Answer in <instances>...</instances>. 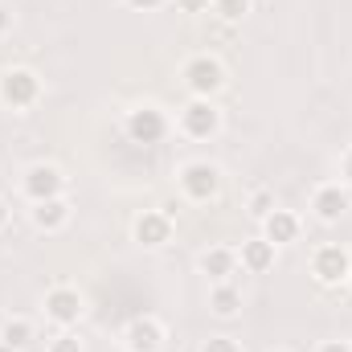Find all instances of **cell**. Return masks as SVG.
<instances>
[{"mask_svg":"<svg viewBox=\"0 0 352 352\" xmlns=\"http://www.w3.org/2000/svg\"><path fill=\"white\" fill-rule=\"evenodd\" d=\"M176 184H180V197H184V201L209 205V201L221 197V168H217L213 160H188V164H180Z\"/></svg>","mask_w":352,"mask_h":352,"instance_id":"1","label":"cell"},{"mask_svg":"<svg viewBox=\"0 0 352 352\" xmlns=\"http://www.w3.org/2000/svg\"><path fill=\"white\" fill-rule=\"evenodd\" d=\"M180 82L188 90V98H217L226 87V66L213 54H192L180 66Z\"/></svg>","mask_w":352,"mask_h":352,"instance_id":"2","label":"cell"},{"mask_svg":"<svg viewBox=\"0 0 352 352\" xmlns=\"http://www.w3.org/2000/svg\"><path fill=\"white\" fill-rule=\"evenodd\" d=\"M41 94H45V87L29 66H8L0 74V107H8V111H33L41 102Z\"/></svg>","mask_w":352,"mask_h":352,"instance_id":"3","label":"cell"},{"mask_svg":"<svg viewBox=\"0 0 352 352\" xmlns=\"http://www.w3.org/2000/svg\"><path fill=\"white\" fill-rule=\"evenodd\" d=\"M176 127H180V135H188L197 144L217 140L221 135V107L213 98H188L176 115Z\"/></svg>","mask_w":352,"mask_h":352,"instance_id":"4","label":"cell"},{"mask_svg":"<svg viewBox=\"0 0 352 352\" xmlns=\"http://www.w3.org/2000/svg\"><path fill=\"white\" fill-rule=\"evenodd\" d=\"M123 131H127V140H131V144L152 148V144H164V140H168L173 123H168V115H164L156 102H140V107H131V111H127Z\"/></svg>","mask_w":352,"mask_h":352,"instance_id":"5","label":"cell"},{"mask_svg":"<svg viewBox=\"0 0 352 352\" xmlns=\"http://www.w3.org/2000/svg\"><path fill=\"white\" fill-rule=\"evenodd\" d=\"M41 311H45V320H50L54 328H78V324H82V316H87V299H82V291H78V287L58 283V287H50V291H45Z\"/></svg>","mask_w":352,"mask_h":352,"instance_id":"6","label":"cell"},{"mask_svg":"<svg viewBox=\"0 0 352 352\" xmlns=\"http://www.w3.org/2000/svg\"><path fill=\"white\" fill-rule=\"evenodd\" d=\"M311 278L320 287H349L352 278V250L340 242H324L311 254Z\"/></svg>","mask_w":352,"mask_h":352,"instance_id":"7","label":"cell"},{"mask_svg":"<svg viewBox=\"0 0 352 352\" xmlns=\"http://www.w3.org/2000/svg\"><path fill=\"white\" fill-rule=\"evenodd\" d=\"M307 209H311V217H316L320 226H340V221L349 217V209H352V192L340 184V180H324V184L311 188Z\"/></svg>","mask_w":352,"mask_h":352,"instance_id":"8","label":"cell"},{"mask_svg":"<svg viewBox=\"0 0 352 352\" xmlns=\"http://www.w3.org/2000/svg\"><path fill=\"white\" fill-rule=\"evenodd\" d=\"M66 173L58 168V164H50V160H37V164H29L25 173H21V192H25V201L29 205H37V201H50V197H66Z\"/></svg>","mask_w":352,"mask_h":352,"instance_id":"9","label":"cell"},{"mask_svg":"<svg viewBox=\"0 0 352 352\" xmlns=\"http://www.w3.org/2000/svg\"><path fill=\"white\" fill-rule=\"evenodd\" d=\"M168 344V328L156 316H135L123 328V352H164Z\"/></svg>","mask_w":352,"mask_h":352,"instance_id":"10","label":"cell"},{"mask_svg":"<svg viewBox=\"0 0 352 352\" xmlns=\"http://www.w3.org/2000/svg\"><path fill=\"white\" fill-rule=\"evenodd\" d=\"M131 238L144 246V250H164L173 242V217L164 209H144L135 221H131Z\"/></svg>","mask_w":352,"mask_h":352,"instance_id":"11","label":"cell"},{"mask_svg":"<svg viewBox=\"0 0 352 352\" xmlns=\"http://www.w3.org/2000/svg\"><path fill=\"white\" fill-rule=\"evenodd\" d=\"M29 221H33L37 234H62V230L74 221V205H70V197L37 201V205H29Z\"/></svg>","mask_w":352,"mask_h":352,"instance_id":"12","label":"cell"},{"mask_svg":"<svg viewBox=\"0 0 352 352\" xmlns=\"http://www.w3.org/2000/svg\"><path fill=\"white\" fill-rule=\"evenodd\" d=\"M197 270L209 278V283H230L242 266H238V250L234 246H205L197 254Z\"/></svg>","mask_w":352,"mask_h":352,"instance_id":"13","label":"cell"},{"mask_svg":"<svg viewBox=\"0 0 352 352\" xmlns=\"http://www.w3.org/2000/svg\"><path fill=\"white\" fill-rule=\"evenodd\" d=\"M274 263H278V246L266 242L263 234H258V238H246V242L238 246V266H242L246 274H270Z\"/></svg>","mask_w":352,"mask_h":352,"instance_id":"14","label":"cell"},{"mask_svg":"<svg viewBox=\"0 0 352 352\" xmlns=\"http://www.w3.org/2000/svg\"><path fill=\"white\" fill-rule=\"evenodd\" d=\"M299 234H303V221H299V213H291V209H274L263 221V238L274 242L278 250H283V246H295Z\"/></svg>","mask_w":352,"mask_h":352,"instance_id":"15","label":"cell"},{"mask_svg":"<svg viewBox=\"0 0 352 352\" xmlns=\"http://www.w3.org/2000/svg\"><path fill=\"white\" fill-rule=\"evenodd\" d=\"M242 307H246V299H242V291H238L234 283H213V287H209V316H217V320H238Z\"/></svg>","mask_w":352,"mask_h":352,"instance_id":"16","label":"cell"},{"mask_svg":"<svg viewBox=\"0 0 352 352\" xmlns=\"http://www.w3.org/2000/svg\"><path fill=\"white\" fill-rule=\"evenodd\" d=\"M33 340H37L33 320H25V316H8V320L0 324V349L4 352H25Z\"/></svg>","mask_w":352,"mask_h":352,"instance_id":"17","label":"cell"},{"mask_svg":"<svg viewBox=\"0 0 352 352\" xmlns=\"http://www.w3.org/2000/svg\"><path fill=\"white\" fill-rule=\"evenodd\" d=\"M217 21H226V25H242L250 12H254V0H213V8H209Z\"/></svg>","mask_w":352,"mask_h":352,"instance_id":"18","label":"cell"},{"mask_svg":"<svg viewBox=\"0 0 352 352\" xmlns=\"http://www.w3.org/2000/svg\"><path fill=\"white\" fill-rule=\"evenodd\" d=\"M274 209H278V201H274V192H270V188H250V197H246V213H250L258 226H263Z\"/></svg>","mask_w":352,"mask_h":352,"instance_id":"19","label":"cell"},{"mask_svg":"<svg viewBox=\"0 0 352 352\" xmlns=\"http://www.w3.org/2000/svg\"><path fill=\"white\" fill-rule=\"evenodd\" d=\"M45 352H87V340L78 336V328H58V336H50Z\"/></svg>","mask_w":352,"mask_h":352,"instance_id":"20","label":"cell"},{"mask_svg":"<svg viewBox=\"0 0 352 352\" xmlns=\"http://www.w3.org/2000/svg\"><path fill=\"white\" fill-rule=\"evenodd\" d=\"M197 352H242V344L234 336H209V340H201Z\"/></svg>","mask_w":352,"mask_h":352,"instance_id":"21","label":"cell"},{"mask_svg":"<svg viewBox=\"0 0 352 352\" xmlns=\"http://www.w3.org/2000/svg\"><path fill=\"white\" fill-rule=\"evenodd\" d=\"M180 12H188V16H201V12H209L213 8V0H173Z\"/></svg>","mask_w":352,"mask_h":352,"instance_id":"22","label":"cell"},{"mask_svg":"<svg viewBox=\"0 0 352 352\" xmlns=\"http://www.w3.org/2000/svg\"><path fill=\"white\" fill-rule=\"evenodd\" d=\"M316 352H352V340H344V336H336V340H320Z\"/></svg>","mask_w":352,"mask_h":352,"instance_id":"23","label":"cell"},{"mask_svg":"<svg viewBox=\"0 0 352 352\" xmlns=\"http://www.w3.org/2000/svg\"><path fill=\"white\" fill-rule=\"evenodd\" d=\"M340 184L352 192V148H344V156H340Z\"/></svg>","mask_w":352,"mask_h":352,"instance_id":"24","label":"cell"},{"mask_svg":"<svg viewBox=\"0 0 352 352\" xmlns=\"http://www.w3.org/2000/svg\"><path fill=\"white\" fill-rule=\"evenodd\" d=\"M164 4H173V0H127V8H135V12H156Z\"/></svg>","mask_w":352,"mask_h":352,"instance_id":"25","label":"cell"},{"mask_svg":"<svg viewBox=\"0 0 352 352\" xmlns=\"http://www.w3.org/2000/svg\"><path fill=\"white\" fill-rule=\"evenodd\" d=\"M12 25H16V16H12V8L0 0V37H4V33H12Z\"/></svg>","mask_w":352,"mask_h":352,"instance_id":"26","label":"cell"},{"mask_svg":"<svg viewBox=\"0 0 352 352\" xmlns=\"http://www.w3.org/2000/svg\"><path fill=\"white\" fill-rule=\"evenodd\" d=\"M8 221H12V205L0 197V230H8Z\"/></svg>","mask_w":352,"mask_h":352,"instance_id":"27","label":"cell"},{"mask_svg":"<svg viewBox=\"0 0 352 352\" xmlns=\"http://www.w3.org/2000/svg\"><path fill=\"white\" fill-rule=\"evenodd\" d=\"M160 209H164V213H168V217H173V221H176V213H180V205H176V201H164V205H160Z\"/></svg>","mask_w":352,"mask_h":352,"instance_id":"28","label":"cell"},{"mask_svg":"<svg viewBox=\"0 0 352 352\" xmlns=\"http://www.w3.org/2000/svg\"><path fill=\"white\" fill-rule=\"evenodd\" d=\"M266 352H291V349H283V344H278V349H266Z\"/></svg>","mask_w":352,"mask_h":352,"instance_id":"29","label":"cell"},{"mask_svg":"<svg viewBox=\"0 0 352 352\" xmlns=\"http://www.w3.org/2000/svg\"><path fill=\"white\" fill-rule=\"evenodd\" d=\"M349 287H352V278H349Z\"/></svg>","mask_w":352,"mask_h":352,"instance_id":"30","label":"cell"}]
</instances>
